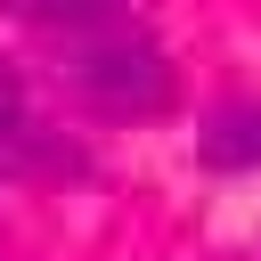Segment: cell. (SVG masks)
I'll use <instances>...</instances> for the list:
<instances>
[{
  "instance_id": "3",
  "label": "cell",
  "mask_w": 261,
  "mask_h": 261,
  "mask_svg": "<svg viewBox=\"0 0 261 261\" xmlns=\"http://www.w3.org/2000/svg\"><path fill=\"white\" fill-rule=\"evenodd\" d=\"M0 147H8V155H24V163H65V155H49V147H41V130L24 122V106H16V82H8V73H0Z\"/></svg>"
},
{
  "instance_id": "1",
  "label": "cell",
  "mask_w": 261,
  "mask_h": 261,
  "mask_svg": "<svg viewBox=\"0 0 261 261\" xmlns=\"http://www.w3.org/2000/svg\"><path fill=\"white\" fill-rule=\"evenodd\" d=\"M33 41H49L57 73L98 114H163L171 65L139 16V0H0Z\"/></svg>"
},
{
  "instance_id": "2",
  "label": "cell",
  "mask_w": 261,
  "mask_h": 261,
  "mask_svg": "<svg viewBox=\"0 0 261 261\" xmlns=\"http://www.w3.org/2000/svg\"><path fill=\"white\" fill-rule=\"evenodd\" d=\"M204 163H220V171H261V106H228V114H212V130H204Z\"/></svg>"
}]
</instances>
